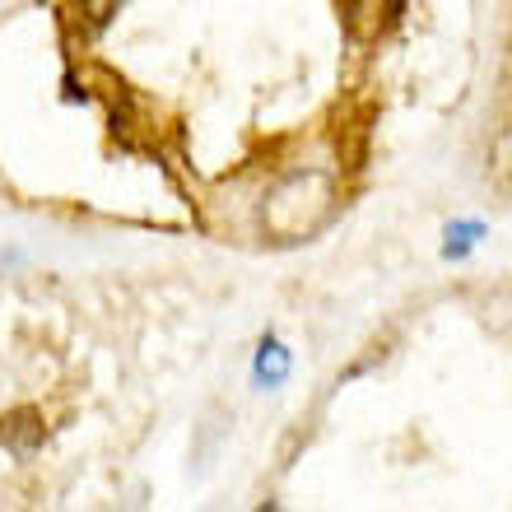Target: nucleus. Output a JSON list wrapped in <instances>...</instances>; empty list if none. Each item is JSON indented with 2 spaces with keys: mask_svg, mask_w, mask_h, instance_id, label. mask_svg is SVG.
Listing matches in <instances>:
<instances>
[{
  "mask_svg": "<svg viewBox=\"0 0 512 512\" xmlns=\"http://www.w3.org/2000/svg\"><path fill=\"white\" fill-rule=\"evenodd\" d=\"M289 373H294V354L284 350L275 336H261L256 359H252V382L261 391H280L284 382H289Z\"/></svg>",
  "mask_w": 512,
  "mask_h": 512,
  "instance_id": "f03ea898",
  "label": "nucleus"
},
{
  "mask_svg": "<svg viewBox=\"0 0 512 512\" xmlns=\"http://www.w3.org/2000/svg\"><path fill=\"white\" fill-rule=\"evenodd\" d=\"M0 443L10 447L14 457H33L47 443V424H42V415L33 405H19V410H10L0 419Z\"/></svg>",
  "mask_w": 512,
  "mask_h": 512,
  "instance_id": "f257e3e1",
  "label": "nucleus"
},
{
  "mask_svg": "<svg viewBox=\"0 0 512 512\" xmlns=\"http://www.w3.org/2000/svg\"><path fill=\"white\" fill-rule=\"evenodd\" d=\"M485 238V224L480 219H457V224H447V243H443V256L447 261H461V256H471L475 243Z\"/></svg>",
  "mask_w": 512,
  "mask_h": 512,
  "instance_id": "7ed1b4c3",
  "label": "nucleus"
}]
</instances>
